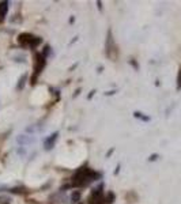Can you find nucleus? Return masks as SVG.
Listing matches in <instances>:
<instances>
[{
  "label": "nucleus",
  "instance_id": "1",
  "mask_svg": "<svg viewBox=\"0 0 181 204\" xmlns=\"http://www.w3.org/2000/svg\"><path fill=\"white\" fill-rule=\"evenodd\" d=\"M7 10H8V3L7 2L0 3V19L4 18V15L7 14Z\"/></svg>",
  "mask_w": 181,
  "mask_h": 204
},
{
  "label": "nucleus",
  "instance_id": "2",
  "mask_svg": "<svg viewBox=\"0 0 181 204\" xmlns=\"http://www.w3.org/2000/svg\"><path fill=\"white\" fill-rule=\"evenodd\" d=\"M56 137H57V133H55V135H51V137L48 139V140H45V147L49 150L52 147V144L55 143V140H56Z\"/></svg>",
  "mask_w": 181,
  "mask_h": 204
},
{
  "label": "nucleus",
  "instance_id": "3",
  "mask_svg": "<svg viewBox=\"0 0 181 204\" xmlns=\"http://www.w3.org/2000/svg\"><path fill=\"white\" fill-rule=\"evenodd\" d=\"M177 89H178V90L181 89V69H180V72H178V78H177Z\"/></svg>",
  "mask_w": 181,
  "mask_h": 204
}]
</instances>
